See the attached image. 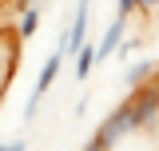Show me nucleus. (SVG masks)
<instances>
[{
    "label": "nucleus",
    "instance_id": "8",
    "mask_svg": "<svg viewBox=\"0 0 159 151\" xmlns=\"http://www.w3.org/2000/svg\"><path fill=\"white\" fill-rule=\"evenodd\" d=\"M159 0H135V12H155Z\"/></svg>",
    "mask_w": 159,
    "mask_h": 151
},
{
    "label": "nucleus",
    "instance_id": "7",
    "mask_svg": "<svg viewBox=\"0 0 159 151\" xmlns=\"http://www.w3.org/2000/svg\"><path fill=\"white\" fill-rule=\"evenodd\" d=\"M131 12H135V0H116V16L119 20H131Z\"/></svg>",
    "mask_w": 159,
    "mask_h": 151
},
{
    "label": "nucleus",
    "instance_id": "4",
    "mask_svg": "<svg viewBox=\"0 0 159 151\" xmlns=\"http://www.w3.org/2000/svg\"><path fill=\"white\" fill-rule=\"evenodd\" d=\"M151 72H155V60L147 56V60H135L131 68H127V92H135V88H143V84H151Z\"/></svg>",
    "mask_w": 159,
    "mask_h": 151
},
{
    "label": "nucleus",
    "instance_id": "3",
    "mask_svg": "<svg viewBox=\"0 0 159 151\" xmlns=\"http://www.w3.org/2000/svg\"><path fill=\"white\" fill-rule=\"evenodd\" d=\"M64 60H68V56L60 52V44H56V48H52V56L44 60V68H40V76H36V88H32V95H36V99H40L44 92H48L52 84H56V76L64 72Z\"/></svg>",
    "mask_w": 159,
    "mask_h": 151
},
{
    "label": "nucleus",
    "instance_id": "1",
    "mask_svg": "<svg viewBox=\"0 0 159 151\" xmlns=\"http://www.w3.org/2000/svg\"><path fill=\"white\" fill-rule=\"evenodd\" d=\"M127 135H135V127H131V115H127V103H119V108H111V115L99 123V131L92 143H99L103 151H116Z\"/></svg>",
    "mask_w": 159,
    "mask_h": 151
},
{
    "label": "nucleus",
    "instance_id": "6",
    "mask_svg": "<svg viewBox=\"0 0 159 151\" xmlns=\"http://www.w3.org/2000/svg\"><path fill=\"white\" fill-rule=\"evenodd\" d=\"M40 28V8L36 4H20V24H16V36L20 40H32Z\"/></svg>",
    "mask_w": 159,
    "mask_h": 151
},
{
    "label": "nucleus",
    "instance_id": "5",
    "mask_svg": "<svg viewBox=\"0 0 159 151\" xmlns=\"http://www.w3.org/2000/svg\"><path fill=\"white\" fill-rule=\"evenodd\" d=\"M92 68H96V52H92V44L84 40L76 52H72V72H76V80H88Z\"/></svg>",
    "mask_w": 159,
    "mask_h": 151
},
{
    "label": "nucleus",
    "instance_id": "2",
    "mask_svg": "<svg viewBox=\"0 0 159 151\" xmlns=\"http://www.w3.org/2000/svg\"><path fill=\"white\" fill-rule=\"evenodd\" d=\"M127 36V20H111V24H107V32H103V36H99V44H92V52H96V64L99 60H107V56H116V48H119V40Z\"/></svg>",
    "mask_w": 159,
    "mask_h": 151
},
{
    "label": "nucleus",
    "instance_id": "11",
    "mask_svg": "<svg viewBox=\"0 0 159 151\" xmlns=\"http://www.w3.org/2000/svg\"><path fill=\"white\" fill-rule=\"evenodd\" d=\"M0 151H8V143H0Z\"/></svg>",
    "mask_w": 159,
    "mask_h": 151
},
{
    "label": "nucleus",
    "instance_id": "12",
    "mask_svg": "<svg viewBox=\"0 0 159 151\" xmlns=\"http://www.w3.org/2000/svg\"><path fill=\"white\" fill-rule=\"evenodd\" d=\"M80 4H92V0H80Z\"/></svg>",
    "mask_w": 159,
    "mask_h": 151
},
{
    "label": "nucleus",
    "instance_id": "9",
    "mask_svg": "<svg viewBox=\"0 0 159 151\" xmlns=\"http://www.w3.org/2000/svg\"><path fill=\"white\" fill-rule=\"evenodd\" d=\"M8 151H28V143H24V139H16V143H8Z\"/></svg>",
    "mask_w": 159,
    "mask_h": 151
},
{
    "label": "nucleus",
    "instance_id": "10",
    "mask_svg": "<svg viewBox=\"0 0 159 151\" xmlns=\"http://www.w3.org/2000/svg\"><path fill=\"white\" fill-rule=\"evenodd\" d=\"M84 151H103V147H99V143H88V147H84Z\"/></svg>",
    "mask_w": 159,
    "mask_h": 151
}]
</instances>
